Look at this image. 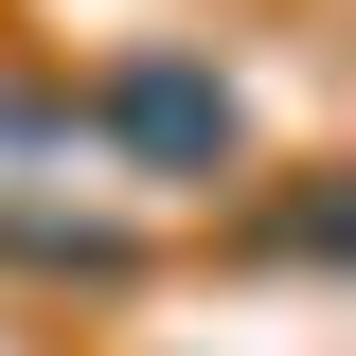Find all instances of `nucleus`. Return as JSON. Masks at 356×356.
Returning <instances> with one entry per match:
<instances>
[{
  "mask_svg": "<svg viewBox=\"0 0 356 356\" xmlns=\"http://www.w3.org/2000/svg\"><path fill=\"white\" fill-rule=\"evenodd\" d=\"M107 125L143 143V178H214L232 161V89L196 72V54H125V72H107Z\"/></svg>",
  "mask_w": 356,
  "mask_h": 356,
  "instance_id": "1",
  "label": "nucleus"
}]
</instances>
